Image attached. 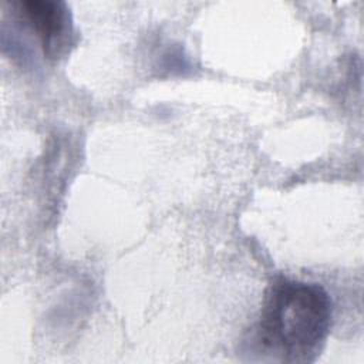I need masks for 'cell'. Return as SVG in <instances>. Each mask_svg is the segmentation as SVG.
<instances>
[{
	"instance_id": "obj_1",
	"label": "cell",
	"mask_w": 364,
	"mask_h": 364,
	"mask_svg": "<svg viewBox=\"0 0 364 364\" xmlns=\"http://www.w3.org/2000/svg\"><path fill=\"white\" fill-rule=\"evenodd\" d=\"M333 320L327 290L314 282L274 277L252 336L262 360L310 363L318 355Z\"/></svg>"
},
{
	"instance_id": "obj_2",
	"label": "cell",
	"mask_w": 364,
	"mask_h": 364,
	"mask_svg": "<svg viewBox=\"0 0 364 364\" xmlns=\"http://www.w3.org/2000/svg\"><path fill=\"white\" fill-rule=\"evenodd\" d=\"M14 6L20 17L37 34L46 57L58 58L70 50L74 26L70 9L64 1L23 0Z\"/></svg>"
}]
</instances>
